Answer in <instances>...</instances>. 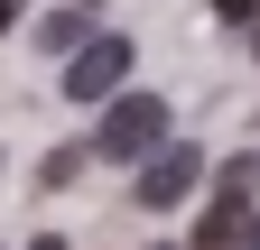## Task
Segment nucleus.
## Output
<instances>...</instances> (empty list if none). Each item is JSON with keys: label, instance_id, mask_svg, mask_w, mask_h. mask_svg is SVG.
Listing matches in <instances>:
<instances>
[{"label": "nucleus", "instance_id": "f257e3e1", "mask_svg": "<svg viewBox=\"0 0 260 250\" xmlns=\"http://www.w3.org/2000/svg\"><path fill=\"white\" fill-rule=\"evenodd\" d=\"M168 139V102H158V93H112L103 102V130H93V158H149V148Z\"/></svg>", "mask_w": 260, "mask_h": 250}, {"label": "nucleus", "instance_id": "f03ea898", "mask_svg": "<svg viewBox=\"0 0 260 250\" xmlns=\"http://www.w3.org/2000/svg\"><path fill=\"white\" fill-rule=\"evenodd\" d=\"M130 84V37H75L65 47V102H112Z\"/></svg>", "mask_w": 260, "mask_h": 250}, {"label": "nucleus", "instance_id": "7ed1b4c3", "mask_svg": "<svg viewBox=\"0 0 260 250\" xmlns=\"http://www.w3.org/2000/svg\"><path fill=\"white\" fill-rule=\"evenodd\" d=\"M195 176H205V148H186V139H158L149 158H140V204L149 213H177L195 195Z\"/></svg>", "mask_w": 260, "mask_h": 250}, {"label": "nucleus", "instance_id": "20e7f679", "mask_svg": "<svg viewBox=\"0 0 260 250\" xmlns=\"http://www.w3.org/2000/svg\"><path fill=\"white\" fill-rule=\"evenodd\" d=\"M242 213H251V204H233V195H214L205 213H195V241H186V250H233V241H242Z\"/></svg>", "mask_w": 260, "mask_h": 250}, {"label": "nucleus", "instance_id": "39448f33", "mask_svg": "<svg viewBox=\"0 0 260 250\" xmlns=\"http://www.w3.org/2000/svg\"><path fill=\"white\" fill-rule=\"evenodd\" d=\"M214 195H233V204H251V195H260V148H242V158H223Z\"/></svg>", "mask_w": 260, "mask_h": 250}, {"label": "nucleus", "instance_id": "423d86ee", "mask_svg": "<svg viewBox=\"0 0 260 250\" xmlns=\"http://www.w3.org/2000/svg\"><path fill=\"white\" fill-rule=\"evenodd\" d=\"M84 176V148H47V158H38V185H75Z\"/></svg>", "mask_w": 260, "mask_h": 250}, {"label": "nucleus", "instance_id": "0eeeda50", "mask_svg": "<svg viewBox=\"0 0 260 250\" xmlns=\"http://www.w3.org/2000/svg\"><path fill=\"white\" fill-rule=\"evenodd\" d=\"M75 37H84V19H65V10H56V19H38V47H47V56H65Z\"/></svg>", "mask_w": 260, "mask_h": 250}, {"label": "nucleus", "instance_id": "6e6552de", "mask_svg": "<svg viewBox=\"0 0 260 250\" xmlns=\"http://www.w3.org/2000/svg\"><path fill=\"white\" fill-rule=\"evenodd\" d=\"M214 19H233V28H251V19H260V0H214Z\"/></svg>", "mask_w": 260, "mask_h": 250}, {"label": "nucleus", "instance_id": "1a4fd4ad", "mask_svg": "<svg viewBox=\"0 0 260 250\" xmlns=\"http://www.w3.org/2000/svg\"><path fill=\"white\" fill-rule=\"evenodd\" d=\"M19 10H28V0H0V37H10V28H19Z\"/></svg>", "mask_w": 260, "mask_h": 250}, {"label": "nucleus", "instance_id": "9d476101", "mask_svg": "<svg viewBox=\"0 0 260 250\" xmlns=\"http://www.w3.org/2000/svg\"><path fill=\"white\" fill-rule=\"evenodd\" d=\"M233 250H260V223H242V241H233Z\"/></svg>", "mask_w": 260, "mask_h": 250}, {"label": "nucleus", "instance_id": "9b49d317", "mask_svg": "<svg viewBox=\"0 0 260 250\" xmlns=\"http://www.w3.org/2000/svg\"><path fill=\"white\" fill-rule=\"evenodd\" d=\"M28 250H65V241H56V232H47V241H28Z\"/></svg>", "mask_w": 260, "mask_h": 250}, {"label": "nucleus", "instance_id": "f8f14e48", "mask_svg": "<svg viewBox=\"0 0 260 250\" xmlns=\"http://www.w3.org/2000/svg\"><path fill=\"white\" fill-rule=\"evenodd\" d=\"M251 56H260V19H251Z\"/></svg>", "mask_w": 260, "mask_h": 250}]
</instances>
